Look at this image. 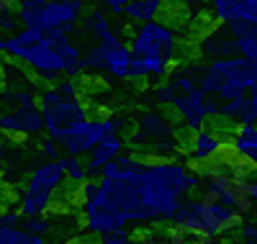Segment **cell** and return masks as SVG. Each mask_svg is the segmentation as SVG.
Here are the masks:
<instances>
[{"mask_svg":"<svg viewBox=\"0 0 257 244\" xmlns=\"http://www.w3.org/2000/svg\"><path fill=\"white\" fill-rule=\"evenodd\" d=\"M52 87L64 98H80L82 95V87H80L77 77H59L57 82H52Z\"/></svg>","mask_w":257,"mask_h":244,"instance_id":"obj_26","label":"cell"},{"mask_svg":"<svg viewBox=\"0 0 257 244\" xmlns=\"http://www.w3.org/2000/svg\"><path fill=\"white\" fill-rule=\"evenodd\" d=\"M213 11V21L221 26H226L229 21H234V11H237V3L239 0H206Z\"/></svg>","mask_w":257,"mask_h":244,"instance_id":"obj_24","label":"cell"},{"mask_svg":"<svg viewBox=\"0 0 257 244\" xmlns=\"http://www.w3.org/2000/svg\"><path fill=\"white\" fill-rule=\"evenodd\" d=\"M196 70L198 90L203 95L216 98L219 103L257 90V62H247L242 57H221Z\"/></svg>","mask_w":257,"mask_h":244,"instance_id":"obj_4","label":"cell"},{"mask_svg":"<svg viewBox=\"0 0 257 244\" xmlns=\"http://www.w3.org/2000/svg\"><path fill=\"white\" fill-rule=\"evenodd\" d=\"M82 62H85V72H95V75H108L113 80H126L128 77V54L126 41L116 44H90L82 49Z\"/></svg>","mask_w":257,"mask_h":244,"instance_id":"obj_12","label":"cell"},{"mask_svg":"<svg viewBox=\"0 0 257 244\" xmlns=\"http://www.w3.org/2000/svg\"><path fill=\"white\" fill-rule=\"evenodd\" d=\"M198 49H201L206 57H211V59L237 57V49H234V39H231V34L226 31V26H221V24L203 36V41H201Z\"/></svg>","mask_w":257,"mask_h":244,"instance_id":"obj_20","label":"cell"},{"mask_svg":"<svg viewBox=\"0 0 257 244\" xmlns=\"http://www.w3.org/2000/svg\"><path fill=\"white\" fill-rule=\"evenodd\" d=\"M167 244H213L203 231L198 229H185V226H167Z\"/></svg>","mask_w":257,"mask_h":244,"instance_id":"obj_23","label":"cell"},{"mask_svg":"<svg viewBox=\"0 0 257 244\" xmlns=\"http://www.w3.org/2000/svg\"><path fill=\"white\" fill-rule=\"evenodd\" d=\"M237 234H239V244H257V226H254V221L242 218L239 226H237Z\"/></svg>","mask_w":257,"mask_h":244,"instance_id":"obj_28","label":"cell"},{"mask_svg":"<svg viewBox=\"0 0 257 244\" xmlns=\"http://www.w3.org/2000/svg\"><path fill=\"white\" fill-rule=\"evenodd\" d=\"M216 121H229V124H254L257 121V90L231 98L219 103V118Z\"/></svg>","mask_w":257,"mask_h":244,"instance_id":"obj_18","label":"cell"},{"mask_svg":"<svg viewBox=\"0 0 257 244\" xmlns=\"http://www.w3.org/2000/svg\"><path fill=\"white\" fill-rule=\"evenodd\" d=\"M85 8H88V0H49L41 8H21L16 13L21 29H34L41 34L62 31L70 36L72 31H77Z\"/></svg>","mask_w":257,"mask_h":244,"instance_id":"obj_8","label":"cell"},{"mask_svg":"<svg viewBox=\"0 0 257 244\" xmlns=\"http://www.w3.org/2000/svg\"><path fill=\"white\" fill-rule=\"evenodd\" d=\"M18 229H24L29 234H36V236H44L47 239V234L52 231V218H49V213L47 216H24Z\"/></svg>","mask_w":257,"mask_h":244,"instance_id":"obj_25","label":"cell"},{"mask_svg":"<svg viewBox=\"0 0 257 244\" xmlns=\"http://www.w3.org/2000/svg\"><path fill=\"white\" fill-rule=\"evenodd\" d=\"M126 147H128V142L121 137V134H108V137H103L88 154H85V167H88V175L90 177H98L100 175V170L108 165V162H113L118 154H123L126 152Z\"/></svg>","mask_w":257,"mask_h":244,"instance_id":"obj_16","label":"cell"},{"mask_svg":"<svg viewBox=\"0 0 257 244\" xmlns=\"http://www.w3.org/2000/svg\"><path fill=\"white\" fill-rule=\"evenodd\" d=\"M59 167L64 172V183H70V185H80V183H85L90 177L82 157H67V154H62V157H59Z\"/></svg>","mask_w":257,"mask_h":244,"instance_id":"obj_22","label":"cell"},{"mask_svg":"<svg viewBox=\"0 0 257 244\" xmlns=\"http://www.w3.org/2000/svg\"><path fill=\"white\" fill-rule=\"evenodd\" d=\"M13 11H16L13 0H0V13H13Z\"/></svg>","mask_w":257,"mask_h":244,"instance_id":"obj_37","label":"cell"},{"mask_svg":"<svg viewBox=\"0 0 257 244\" xmlns=\"http://www.w3.org/2000/svg\"><path fill=\"white\" fill-rule=\"evenodd\" d=\"M21 29V21H18V13L13 11V13H0V34H6V36H11V34H16Z\"/></svg>","mask_w":257,"mask_h":244,"instance_id":"obj_29","label":"cell"},{"mask_svg":"<svg viewBox=\"0 0 257 244\" xmlns=\"http://www.w3.org/2000/svg\"><path fill=\"white\" fill-rule=\"evenodd\" d=\"M224 147H226V137L221 134L219 129L203 126V129H198V131H193L190 142H188V147H185L188 167L201 170V167L211 165V162L224 152Z\"/></svg>","mask_w":257,"mask_h":244,"instance_id":"obj_14","label":"cell"},{"mask_svg":"<svg viewBox=\"0 0 257 244\" xmlns=\"http://www.w3.org/2000/svg\"><path fill=\"white\" fill-rule=\"evenodd\" d=\"M98 244H134V236L128 231H121V234H105V236H98Z\"/></svg>","mask_w":257,"mask_h":244,"instance_id":"obj_33","label":"cell"},{"mask_svg":"<svg viewBox=\"0 0 257 244\" xmlns=\"http://www.w3.org/2000/svg\"><path fill=\"white\" fill-rule=\"evenodd\" d=\"M77 29L85 36H90L93 44H116V41H123L121 31L111 24L108 13L100 11V8H90L88 13H85V18L80 21Z\"/></svg>","mask_w":257,"mask_h":244,"instance_id":"obj_17","label":"cell"},{"mask_svg":"<svg viewBox=\"0 0 257 244\" xmlns=\"http://www.w3.org/2000/svg\"><path fill=\"white\" fill-rule=\"evenodd\" d=\"M39 149H41V157H44L47 162H54V160H59V157H62L59 144H57L54 139H49V137H44V139H41Z\"/></svg>","mask_w":257,"mask_h":244,"instance_id":"obj_30","label":"cell"},{"mask_svg":"<svg viewBox=\"0 0 257 244\" xmlns=\"http://www.w3.org/2000/svg\"><path fill=\"white\" fill-rule=\"evenodd\" d=\"M36 105L41 110V121H44V134L54 142L62 134H67L72 126L90 118V108H88V103H82V98H64L52 85L39 90Z\"/></svg>","mask_w":257,"mask_h":244,"instance_id":"obj_7","label":"cell"},{"mask_svg":"<svg viewBox=\"0 0 257 244\" xmlns=\"http://www.w3.org/2000/svg\"><path fill=\"white\" fill-rule=\"evenodd\" d=\"M21 236L18 226H0V244H16Z\"/></svg>","mask_w":257,"mask_h":244,"instance_id":"obj_35","label":"cell"},{"mask_svg":"<svg viewBox=\"0 0 257 244\" xmlns=\"http://www.w3.org/2000/svg\"><path fill=\"white\" fill-rule=\"evenodd\" d=\"M0 134L8 137H41L44 121H41L39 105H11L0 110Z\"/></svg>","mask_w":257,"mask_h":244,"instance_id":"obj_15","label":"cell"},{"mask_svg":"<svg viewBox=\"0 0 257 244\" xmlns=\"http://www.w3.org/2000/svg\"><path fill=\"white\" fill-rule=\"evenodd\" d=\"M242 216L237 211H231L229 206L213 201V198L198 195V198H183V203L178 206L175 216L170 224L173 226H185V229H198L208 239L216 241L219 236H229L237 231Z\"/></svg>","mask_w":257,"mask_h":244,"instance_id":"obj_5","label":"cell"},{"mask_svg":"<svg viewBox=\"0 0 257 244\" xmlns=\"http://www.w3.org/2000/svg\"><path fill=\"white\" fill-rule=\"evenodd\" d=\"M21 216L16 208H3L0 211V226H21Z\"/></svg>","mask_w":257,"mask_h":244,"instance_id":"obj_34","label":"cell"},{"mask_svg":"<svg viewBox=\"0 0 257 244\" xmlns=\"http://www.w3.org/2000/svg\"><path fill=\"white\" fill-rule=\"evenodd\" d=\"M132 62H128V77L132 82H147L165 77L178 62L180 39L175 29L165 21H149L139 24L132 31V41L126 44Z\"/></svg>","mask_w":257,"mask_h":244,"instance_id":"obj_3","label":"cell"},{"mask_svg":"<svg viewBox=\"0 0 257 244\" xmlns=\"http://www.w3.org/2000/svg\"><path fill=\"white\" fill-rule=\"evenodd\" d=\"M167 0H128V6L123 8V18L132 21V24H149V21H157L165 13Z\"/></svg>","mask_w":257,"mask_h":244,"instance_id":"obj_21","label":"cell"},{"mask_svg":"<svg viewBox=\"0 0 257 244\" xmlns=\"http://www.w3.org/2000/svg\"><path fill=\"white\" fill-rule=\"evenodd\" d=\"M82 226L93 236L121 234L128 226H149V216L139 203L137 185L123 180H103L98 177V188L85 203H80Z\"/></svg>","mask_w":257,"mask_h":244,"instance_id":"obj_1","label":"cell"},{"mask_svg":"<svg viewBox=\"0 0 257 244\" xmlns=\"http://www.w3.org/2000/svg\"><path fill=\"white\" fill-rule=\"evenodd\" d=\"M196 172H198V180H201L198 195L213 198V201L229 206L242 218H247L254 211V201H257L254 167L247 165L244 160H239L237 154L229 149V144L224 147V152L211 165H206Z\"/></svg>","mask_w":257,"mask_h":244,"instance_id":"obj_2","label":"cell"},{"mask_svg":"<svg viewBox=\"0 0 257 244\" xmlns=\"http://www.w3.org/2000/svg\"><path fill=\"white\" fill-rule=\"evenodd\" d=\"M170 105H173L175 116L180 118L183 129L190 131V134L203 129V126H208V121L219 118V100L211 98V95H203L198 87H193L190 93L175 95V100Z\"/></svg>","mask_w":257,"mask_h":244,"instance_id":"obj_13","label":"cell"},{"mask_svg":"<svg viewBox=\"0 0 257 244\" xmlns=\"http://www.w3.org/2000/svg\"><path fill=\"white\" fill-rule=\"evenodd\" d=\"M226 144L239 160H244L247 165L254 167V162H257V129H254V124H237L231 129V134L226 137Z\"/></svg>","mask_w":257,"mask_h":244,"instance_id":"obj_19","label":"cell"},{"mask_svg":"<svg viewBox=\"0 0 257 244\" xmlns=\"http://www.w3.org/2000/svg\"><path fill=\"white\" fill-rule=\"evenodd\" d=\"M90 3H95V8H100V11H108L113 16H121L123 8L128 6V0H90Z\"/></svg>","mask_w":257,"mask_h":244,"instance_id":"obj_31","label":"cell"},{"mask_svg":"<svg viewBox=\"0 0 257 244\" xmlns=\"http://www.w3.org/2000/svg\"><path fill=\"white\" fill-rule=\"evenodd\" d=\"M173 100H175L173 87H170L167 82H160V85L155 87V103H160V105H170Z\"/></svg>","mask_w":257,"mask_h":244,"instance_id":"obj_32","label":"cell"},{"mask_svg":"<svg viewBox=\"0 0 257 244\" xmlns=\"http://www.w3.org/2000/svg\"><path fill=\"white\" fill-rule=\"evenodd\" d=\"M16 39L24 44V59H21V64L29 67V72L36 80L52 85L59 77H64L62 59L54 52V44L47 39V34L34 31V29H18Z\"/></svg>","mask_w":257,"mask_h":244,"instance_id":"obj_10","label":"cell"},{"mask_svg":"<svg viewBox=\"0 0 257 244\" xmlns=\"http://www.w3.org/2000/svg\"><path fill=\"white\" fill-rule=\"evenodd\" d=\"M132 144L137 149H144V154L149 157H175L183 149L175 124L160 110H144L139 116Z\"/></svg>","mask_w":257,"mask_h":244,"instance_id":"obj_9","label":"cell"},{"mask_svg":"<svg viewBox=\"0 0 257 244\" xmlns=\"http://www.w3.org/2000/svg\"><path fill=\"white\" fill-rule=\"evenodd\" d=\"M173 3L188 11V8H196V6H201V3H203V0H173Z\"/></svg>","mask_w":257,"mask_h":244,"instance_id":"obj_36","label":"cell"},{"mask_svg":"<svg viewBox=\"0 0 257 244\" xmlns=\"http://www.w3.org/2000/svg\"><path fill=\"white\" fill-rule=\"evenodd\" d=\"M234 21L257 24V0H239V3H237V11H234Z\"/></svg>","mask_w":257,"mask_h":244,"instance_id":"obj_27","label":"cell"},{"mask_svg":"<svg viewBox=\"0 0 257 244\" xmlns=\"http://www.w3.org/2000/svg\"><path fill=\"white\" fill-rule=\"evenodd\" d=\"M121 126H123V121H118L116 116H108V113L90 116V118H85L82 124L72 126L67 134H62L57 139L59 152L67 154V157H85L103 137L121 134Z\"/></svg>","mask_w":257,"mask_h":244,"instance_id":"obj_11","label":"cell"},{"mask_svg":"<svg viewBox=\"0 0 257 244\" xmlns=\"http://www.w3.org/2000/svg\"><path fill=\"white\" fill-rule=\"evenodd\" d=\"M64 190V172L59 167V160L41 162L31 170L29 180L18 198V213L21 216H47Z\"/></svg>","mask_w":257,"mask_h":244,"instance_id":"obj_6","label":"cell"}]
</instances>
